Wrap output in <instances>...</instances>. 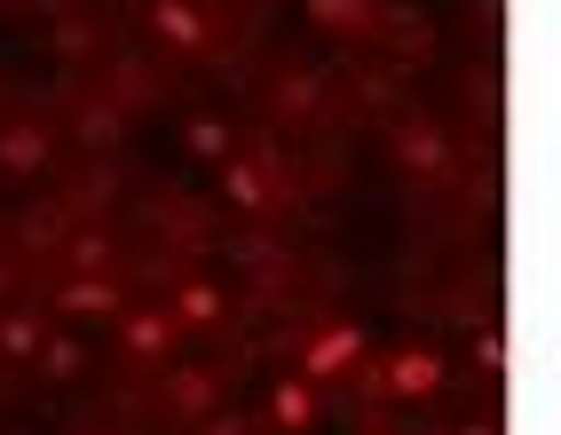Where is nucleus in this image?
I'll use <instances>...</instances> for the list:
<instances>
[{"label":"nucleus","mask_w":561,"mask_h":435,"mask_svg":"<svg viewBox=\"0 0 561 435\" xmlns=\"http://www.w3.org/2000/svg\"><path fill=\"white\" fill-rule=\"evenodd\" d=\"M356 365H364V333L356 324H324V333H309V348H301V380H341Z\"/></svg>","instance_id":"obj_1"},{"label":"nucleus","mask_w":561,"mask_h":435,"mask_svg":"<svg viewBox=\"0 0 561 435\" xmlns=\"http://www.w3.org/2000/svg\"><path fill=\"white\" fill-rule=\"evenodd\" d=\"M396 167L403 174H451V135L435 119H403L396 127Z\"/></svg>","instance_id":"obj_2"},{"label":"nucleus","mask_w":561,"mask_h":435,"mask_svg":"<svg viewBox=\"0 0 561 435\" xmlns=\"http://www.w3.org/2000/svg\"><path fill=\"white\" fill-rule=\"evenodd\" d=\"M56 159V135L41 119H9L0 127V174H41Z\"/></svg>","instance_id":"obj_3"},{"label":"nucleus","mask_w":561,"mask_h":435,"mask_svg":"<svg viewBox=\"0 0 561 435\" xmlns=\"http://www.w3.org/2000/svg\"><path fill=\"white\" fill-rule=\"evenodd\" d=\"M380 0H309V24L317 32H332V41H371L380 32Z\"/></svg>","instance_id":"obj_4"},{"label":"nucleus","mask_w":561,"mask_h":435,"mask_svg":"<svg viewBox=\"0 0 561 435\" xmlns=\"http://www.w3.org/2000/svg\"><path fill=\"white\" fill-rule=\"evenodd\" d=\"M380 380L403 396V404H420V396H435V388H443V356H435V348H396Z\"/></svg>","instance_id":"obj_5"},{"label":"nucleus","mask_w":561,"mask_h":435,"mask_svg":"<svg viewBox=\"0 0 561 435\" xmlns=\"http://www.w3.org/2000/svg\"><path fill=\"white\" fill-rule=\"evenodd\" d=\"M151 24H159V41H167V48H182V56H198V48L214 41L198 0H151Z\"/></svg>","instance_id":"obj_6"},{"label":"nucleus","mask_w":561,"mask_h":435,"mask_svg":"<svg viewBox=\"0 0 561 435\" xmlns=\"http://www.w3.org/2000/svg\"><path fill=\"white\" fill-rule=\"evenodd\" d=\"M324 420V404H317V380H285L277 396H270V427L277 435H309Z\"/></svg>","instance_id":"obj_7"},{"label":"nucleus","mask_w":561,"mask_h":435,"mask_svg":"<svg viewBox=\"0 0 561 435\" xmlns=\"http://www.w3.org/2000/svg\"><path fill=\"white\" fill-rule=\"evenodd\" d=\"M56 301H64V309H88V317H119V285H103V277H80V285H64Z\"/></svg>","instance_id":"obj_8"},{"label":"nucleus","mask_w":561,"mask_h":435,"mask_svg":"<svg viewBox=\"0 0 561 435\" xmlns=\"http://www.w3.org/2000/svg\"><path fill=\"white\" fill-rule=\"evenodd\" d=\"M174 348V317H127V356H167Z\"/></svg>","instance_id":"obj_9"},{"label":"nucleus","mask_w":561,"mask_h":435,"mask_svg":"<svg viewBox=\"0 0 561 435\" xmlns=\"http://www.w3.org/2000/svg\"><path fill=\"white\" fill-rule=\"evenodd\" d=\"M167 317H174V324H214V317H221V294H214V285H182Z\"/></svg>","instance_id":"obj_10"},{"label":"nucleus","mask_w":561,"mask_h":435,"mask_svg":"<svg viewBox=\"0 0 561 435\" xmlns=\"http://www.w3.org/2000/svg\"><path fill=\"white\" fill-rule=\"evenodd\" d=\"M301 112H317V80L285 71V80H277V119H301Z\"/></svg>","instance_id":"obj_11"},{"label":"nucleus","mask_w":561,"mask_h":435,"mask_svg":"<svg viewBox=\"0 0 561 435\" xmlns=\"http://www.w3.org/2000/svg\"><path fill=\"white\" fill-rule=\"evenodd\" d=\"M191 151L198 159H230V127H221V119H191Z\"/></svg>","instance_id":"obj_12"},{"label":"nucleus","mask_w":561,"mask_h":435,"mask_svg":"<svg viewBox=\"0 0 561 435\" xmlns=\"http://www.w3.org/2000/svg\"><path fill=\"white\" fill-rule=\"evenodd\" d=\"M174 404H182V412L198 420V412L214 404V380H206V373H182V380H174Z\"/></svg>","instance_id":"obj_13"},{"label":"nucleus","mask_w":561,"mask_h":435,"mask_svg":"<svg viewBox=\"0 0 561 435\" xmlns=\"http://www.w3.org/2000/svg\"><path fill=\"white\" fill-rule=\"evenodd\" d=\"M0 348H9V356H41V324H0Z\"/></svg>","instance_id":"obj_14"},{"label":"nucleus","mask_w":561,"mask_h":435,"mask_svg":"<svg viewBox=\"0 0 561 435\" xmlns=\"http://www.w3.org/2000/svg\"><path fill=\"white\" fill-rule=\"evenodd\" d=\"M474 373H506V341H499V333L474 341Z\"/></svg>","instance_id":"obj_15"},{"label":"nucleus","mask_w":561,"mask_h":435,"mask_svg":"<svg viewBox=\"0 0 561 435\" xmlns=\"http://www.w3.org/2000/svg\"><path fill=\"white\" fill-rule=\"evenodd\" d=\"M41 365L64 380V373H80V348H71V341H56V348H41Z\"/></svg>","instance_id":"obj_16"},{"label":"nucleus","mask_w":561,"mask_h":435,"mask_svg":"<svg viewBox=\"0 0 561 435\" xmlns=\"http://www.w3.org/2000/svg\"><path fill=\"white\" fill-rule=\"evenodd\" d=\"M467 435H499V427H491V420H482V427H467Z\"/></svg>","instance_id":"obj_17"}]
</instances>
